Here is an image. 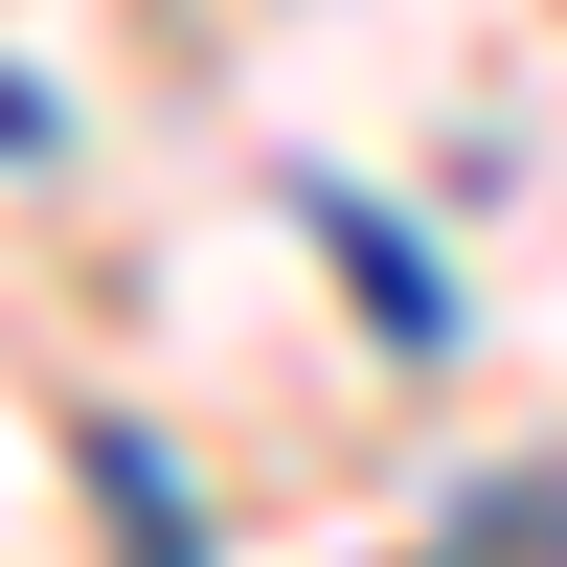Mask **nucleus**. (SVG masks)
Returning <instances> with one entry per match:
<instances>
[{"label":"nucleus","instance_id":"f257e3e1","mask_svg":"<svg viewBox=\"0 0 567 567\" xmlns=\"http://www.w3.org/2000/svg\"><path fill=\"white\" fill-rule=\"evenodd\" d=\"M296 227H318V250H341V296H363V318H386V341H409V363H454V272H432V250H409V227H386V205H363V182H341V159H296Z\"/></svg>","mask_w":567,"mask_h":567},{"label":"nucleus","instance_id":"f03ea898","mask_svg":"<svg viewBox=\"0 0 567 567\" xmlns=\"http://www.w3.org/2000/svg\"><path fill=\"white\" fill-rule=\"evenodd\" d=\"M454 545H567V477H477V523Z\"/></svg>","mask_w":567,"mask_h":567},{"label":"nucleus","instance_id":"7ed1b4c3","mask_svg":"<svg viewBox=\"0 0 567 567\" xmlns=\"http://www.w3.org/2000/svg\"><path fill=\"white\" fill-rule=\"evenodd\" d=\"M454 567H477V545H454Z\"/></svg>","mask_w":567,"mask_h":567}]
</instances>
